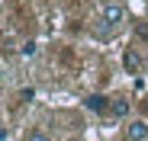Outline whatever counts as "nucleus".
<instances>
[{
  "mask_svg": "<svg viewBox=\"0 0 148 141\" xmlns=\"http://www.w3.org/2000/svg\"><path fill=\"white\" fill-rule=\"evenodd\" d=\"M84 106H87L90 112H110L113 100H110V96H100V93H93V96H87V100H84Z\"/></svg>",
  "mask_w": 148,
  "mask_h": 141,
  "instance_id": "obj_3",
  "label": "nucleus"
},
{
  "mask_svg": "<svg viewBox=\"0 0 148 141\" xmlns=\"http://www.w3.org/2000/svg\"><path fill=\"white\" fill-rule=\"evenodd\" d=\"M129 109H132L129 96H113V106H110V115H116V119H126V115H129Z\"/></svg>",
  "mask_w": 148,
  "mask_h": 141,
  "instance_id": "obj_4",
  "label": "nucleus"
},
{
  "mask_svg": "<svg viewBox=\"0 0 148 141\" xmlns=\"http://www.w3.org/2000/svg\"><path fill=\"white\" fill-rule=\"evenodd\" d=\"M122 67H126L129 74H138V70H142V58H138L135 48H126V55H122Z\"/></svg>",
  "mask_w": 148,
  "mask_h": 141,
  "instance_id": "obj_5",
  "label": "nucleus"
},
{
  "mask_svg": "<svg viewBox=\"0 0 148 141\" xmlns=\"http://www.w3.org/2000/svg\"><path fill=\"white\" fill-rule=\"evenodd\" d=\"M23 141H52V138H48L45 132H39V128H32V132H26V138H23Z\"/></svg>",
  "mask_w": 148,
  "mask_h": 141,
  "instance_id": "obj_6",
  "label": "nucleus"
},
{
  "mask_svg": "<svg viewBox=\"0 0 148 141\" xmlns=\"http://www.w3.org/2000/svg\"><path fill=\"white\" fill-rule=\"evenodd\" d=\"M126 141H148V122L145 119H135L126 125Z\"/></svg>",
  "mask_w": 148,
  "mask_h": 141,
  "instance_id": "obj_2",
  "label": "nucleus"
},
{
  "mask_svg": "<svg viewBox=\"0 0 148 141\" xmlns=\"http://www.w3.org/2000/svg\"><path fill=\"white\" fill-rule=\"evenodd\" d=\"M100 22H106L110 29H116V26L126 22V10H122L119 3H103L100 7Z\"/></svg>",
  "mask_w": 148,
  "mask_h": 141,
  "instance_id": "obj_1",
  "label": "nucleus"
}]
</instances>
